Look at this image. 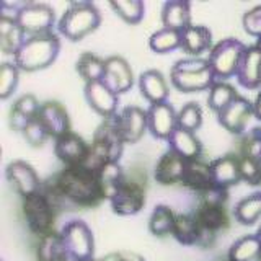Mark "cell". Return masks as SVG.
<instances>
[{
    "label": "cell",
    "mask_w": 261,
    "mask_h": 261,
    "mask_svg": "<svg viewBox=\"0 0 261 261\" xmlns=\"http://www.w3.org/2000/svg\"><path fill=\"white\" fill-rule=\"evenodd\" d=\"M122 149H124V141L119 134L116 116L105 119L95 130L92 145L82 167L98 173L106 163L119 162Z\"/></svg>",
    "instance_id": "cell-2"
},
{
    "label": "cell",
    "mask_w": 261,
    "mask_h": 261,
    "mask_svg": "<svg viewBox=\"0 0 261 261\" xmlns=\"http://www.w3.org/2000/svg\"><path fill=\"white\" fill-rule=\"evenodd\" d=\"M212 47H214L212 46V33L209 28L202 27V24H190V27L181 31L183 53L196 57Z\"/></svg>",
    "instance_id": "cell-27"
},
{
    "label": "cell",
    "mask_w": 261,
    "mask_h": 261,
    "mask_svg": "<svg viewBox=\"0 0 261 261\" xmlns=\"http://www.w3.org/2000/svg\"><path fill=\"white\" fill-rule=\"evenodd\" d=\"M116 124L124 144H136L142 139L145 130H149L147 111L136 105H129L116 114Z\"/></svg>",
    "instance_id": "cell-10"
},
{
    "label": "cell",
    "mask_w": 261,
    "mask_h": 261,
    "mask_svg": "<svg viewBox=\"0 0 261 261\" xmlns=\"http://www.w3.org/2000/svg\"><path fill=\"white\" fill-rule=\"evenodd\" d=\"M96 175H98V183H100L105 199H111L126 181L124 171H122V168L118 162L106 163V165L98 171Z\"/></svg>",
    "instance_id": "cell-32"
},
{
    "label": "cell",
    "mask_w": 261,
    "mask_h": 261,
    "mask_svg": "<svg viewBox=\"0 0 261 261\" xmlns=\"http://www.w3.org/2000/svg\"><path fill=\"white\" fill-rule=\"evenodd\" d=\"M15 20L24 33L31 36L46 35L56 21L54 10L46 4H27L15 13Z\"/></svg>",
    "instance_id": "cell-9"
},
{
    "label": "cell",
    "mask_w": 261,
    "mask_h": 261,
    "mask_svg": "<svg viewBox=\"0 0 261 261\" xmlns=\"http://www.w3.org/2000/svg\"><path fill=\"white\" fill-rule=\"evenodd\" d=\"M61 49V41L53 33L30 36L13 54V64L20 70L35 72L49 67Z\"/></svg>",
    "instance_id": "cell-3"
},
{
    "label": "cell",
    "mask_w": 261,
    "mask_h": 261,
    "mask_svg": "<svg viewBox=\"0 0 261 261\" xmlns=\"http://www.w3.org/2000/svg\"><path fill=\"white\" fill-rule=\"evenodd\" d=\"M261 255V240L258 235H245L228 250V261H256Z\"/></svg>",
    "instance_id": "cell-34"
},
{
    "label": "cell",
    "mask_w": 261,
    "mask_h": 261,
    "mask_svg": "<svg viewBox=\"0 0 261 261\" xmlns=\"http://www.w3.org/2000/svg\"><path fill=\"white\" fill-rule=\"evenodd\" d=\"M101 16L92 2H72L62 13L59 33L70 41H80L100 27Z\"/></svg>",
    "instance_id": "cell-5"
},
{
    "label": "cell",
    "mask_w": 261,
    "mask_h": 261,
    "mask_svg": "<svg viewBox=\"0 0 261 261\" xmlns=\"http://www.w3.org/2000/svg\"><path fill=\"white\" fill-rule=\"evenodd\" d=\"M103 84L111 88L114 93H124L134 85V73L129 62L121 56H110L105 59Z\"/></svg>",
    "instance_id": "cell-13"
},
{
    "label": "cell",
    "mask_w": 261,
    "mask_h": 261,
    "mask_svg": "<svg viewBox=\"0 0 261 261\" xmlns=\"http://www.w3.org/2000/svg\"><path fill=\"white\" fill-rule=\"evenodd\" d=\"M256 261H261V255H259V258H258V259H256Z\"/></svg>",
    "instance_id": "cell-51"
},
{
    "label": "cell",
    "mask_w": 261,
    "mask_h": 261,
    "mask_svg": "<svg viewBox=\"0 0 261 261\" xmlns=\"http://www.w3.org/2000/svg\"><path fill=\"white\" fill-rule=\"evenodd\" d=\"M75 69L79 72V75L85 80V84H88V82H96L103 79L105 61L101 57H98L96 54L84 53L79 57Z\"/></svg>",
    "instance_id": "cell-37"
},
{
    "label": "cell",
    "mask_w": 261,
    "mask_h": 261,
    "mask_svg": "<svg viewBox=\"0 0 261 261\" xmlns=\"http://www.w3.org/2000/svg\"><path fill=\"white\" fill-rule=\"evenodd\" d=\"M175 240L185 247H202L206 248V237L199 227L194 214H176L173 233Z\"/></svg>",
    "instance_id": "cell-21"
},
{
    "label": "cell",
    "mask_w": 261,
    "mask_h": 261,
    "mask_svg": "<svg viewBox=\"0 0 261 261\" xmlns=\"http://www.w3.org/2000/svg\"><path fill=\"white\" fill-rule=\"evenodd\" d=\"M178 127L191 130L194 133L196 129H199L202 124V110L198 103L190 101L181 106V110L178 111Z\"/></svg>",
    "instance_id": "cell-40"
},
{
    "label": "cell",
    "mask_w": 261,
    "mask_h": 261,
    "mask_svg": "<svg viewBox=\"0 0 261 261\" xmlns=\"http://www.w3.org/2000/svg\"><path fill=\"white\" fill-rule=\"evenodd\" d=\"M98 261H145V259L141 255H137V253H133V251H114V253H110V255L103 256Z\"/></svg>",
    "instance_id": "cell-47"
},
{
    "label": "cell",
    "mask_w": 261,
    "mask_h": 261,
    "mask_svg": "<svg viewBox=\"0 0 261 261\" xmlns=\"http://www.w3.org/2000/svg\"><path fill=\"white\" fill-rule=\"evenodd\" d=\"M21 134L24 137V141H27L31 147H41L49 137L47 130L44 129L43 124H41V121L38 118L35 121H31Z\"/></svg>",
    "instance_id": "cell-44"
},
{
    "label": "cell",
    "mask_w": 261,
    "mask_h": 261,
    "mask_svg": "<svg viewBox=\"0 0 261 261\" xmlns=\"http://www.w3.org/2000/svg\"><path fill=\"white\" fill-rule=\"evenodd\" d=\"M139 90L142 96L150 105H157L167 101L168 98V85L160 70L149 69L141 73L139 77Z\"/></svg>",
    "instance_id": "cell-23"
},
{
    "label": "cell",
    "mask_w": 261,
    "mask_h": 261,
    "mask_svg": "<svg viewBox=\"0 0 261 261\" xmlns=\"http://www.w3.org/2000/svg\"><path fill=\"white\" fill-rule=\"evenodd\" d=\"M168 145L170 150L181 155L185 160H199L202 153V144L196 133L181 127H176L173 134L168 137Z\"/></svg>",
    "instance_id": "cell-25"
},
{
    "label": "cell",
    "mask_w": 261,
    "mask_h": 261,
    "mask_svg": "<svg viewBox=\"0 0 261 261\" xmlns=\"http://www.w3.org/2000/svg\"><path fill=\"white\" fill-rule=\"evenodd\" d=\"M255 114V108H253V103L247 100L245 96H237L235 100L227 105L225 108L217 113V119L225 127L228 133L232 134H242L245 130L248 119Z\"/></svg>",
    "instance_id": "cell-14"
},
{
    "label": "cell",
    "mask_w": 261,
    "mask_h": 261,
    "mask_svg": "<svg viewBox=\"0 0 261 261\" xmlns=\"http://www.w3.org/2000/svg\"><path fill=\"white\" fill-rule=\"evenodd\" d=\"M245 46L242 41L233 38H225L211 49L209 64L216 73V79H228L237 75L240 59L245 53Z\"/></svg>",
    "instance_id": "cell-7"
},
{
    "label": "cell",
    "mask_w": 261,
    "mask_h": 261,
    "mask_svg": "<svg viewBox=\"0 0 261 261\" xmlns=\"http://www.w3.org/2000/svg\"><path fill=\"white\" fill-rule=\"evenodd\" d=\"M240 173L242 179L248 185H261V162L250 157H240Z\"/></svg>",
    "instance_id": "cell-43"
},
{
    "label": "cell",
    "mask_w": 261,
    "mask_h": 261,
    "mask_svg": "<svg viewBox=\"0 0 261 261\" xmlns=\"http://www.w3.org/2000/svg\"><path fill=\"white\" fill-rule=\"evenodd\" d=\"M237 96L239 95H237L235 88L230 84H227V82H216V84L209 88L207 105L212 111L220 113L227 105H230Z\"/></svg>",
    "instance_id": "cell-38"
},
{
    "label": "cell",
    "mask_w": 261,
    "mask_h": 261,
    "mask_svg": "<svg viewBox=\"0 0 261 261\" xmlns=\"http://www.w3.org/2000/svg\"><path fill=\"white\" fill-rule=\"evenodd\" d=\"M85 98L88 105L105 119L116 116L118 103H119L118 95L111 88L106 87L103 84V80L85 84Z\"/></svg>",
    "instance_id": "cell-17"
},
{
    "label": "cell",
    "mask_w": 261,
    "mask_h": 261,
    "mask_svg": "<svg viewBox=\"0 0 261 261\" xmlns=\"http://www.w3.org/2000/svg\"><path fill=\"white\" fill-rule=\"evenodd\" d=\"M178 113L168 101L150 105L147 110V119H149V130L153 137L167 139L173 134L178 127Z\"/></svg>",
    "instance_id": "cell-15"
},
{
    "label": "cell",
    "mask_w": 261,
    "mask_h": 261,
    "mask_svg": "<svg viewBox=\"0 0 261 261\" xmlns=\"http://www.w3.org/2000/svg\"><path fill=\"white\" fill-rule=\"evenodd\" d=\"M54 179L62 198L77 206L92 207L105 199L98 183V175L82 165L65 167L61 173L54 176Z\"/></svg>",
    "instance_id": "cell-1"
},
{
    "label": "cell",
    "mask_w": 261,
    "mask_h": 261,
    "mask_svg": "<svg viewBox=\"0 0 261 261\" xmlns=\"http://www.w3.org/2000/svg\"><path fill=\"white\" fill-rule=\"evenodd\" d=\"M256 44H258V46L261 47V38H258V39H256Z\"/></svg>",
    "instance_id": "cell-50"
},
{
    "label": "cell",
    "mask_w": 261,
    "mask_h": 261,
    "mask_svg": "<svg viewBox=\"0 0 261 261\" xmlns=\"http://www.w3.org/2000/svg\"><path fill=\"white\" fill-rule=\"evenodd\" d=\"M211 173L214 185L228 188L242 181L240 173V159L235 155H224L211 162Z\"/></svg>",
    "instance_id": "cell-24"
},
{
    "label": "cell",
    "mask_w": 261,
    "mask_h": 261,
    "mask_svg": "<svg viewBox=\"0 0 261 261\" xmlns=\"http://www.w3.org/2000/svg\"><path fill=\"white\" fill-rule=\"evenodd\" d=\"M24 31L16 23L15 16L2 15L0 16V49L5 54H15L24 43Z\"/></svg>",
    "instance_id": "cell-30"
},
{
    "label": "cell",
    "mask_w": 261,
    "mask_h": 261,
    "mask_svg": "<svg viewBox=\"0 0 261 261\" xmlns=\"http://www.w3.org/2000/svg\"><path fill=\"white\" fill-rule=\"evenodd\" d=\"M38 119L41 121V124H43L44 129L47 130L49 137L59 139L65 134L72 133L69 114L59 101L49 100V101L41 103Z\"/></svg>",
    "instance_id": "cell-16"
},
{
    "label": "cell",
    "mask_w": 261,
    "mask_h": 261,
    "mask_svg": "<svg viewBox=\"0 0 261 261\" xmlns=\"http://www.w3.org/2000/svg\"><path fill=\"white\" fill-rule=\"evenodd\" d=\"M111 209L118 216H134L145 204V191L144 186L133 179H126L118 193L110 199Z\"/></svg>",
    "instance_id": "cell-12"
},
{
    "label": "cell",
    "mask_w": 261,
    "mask_h": 261,
    "mask_svg": "<svg viewBox=\"0 0 261 261\" xmlns=\"http://www.w3.org/2000/svg\"><path fill=\"white\" fill-rule=\"evenodd\" d=\"M65 251L73 261H90L93 259L95 240L90 227L84 220H70L61 230Z\"/></svg>",
    "instance_id": "cell-6"
},
{
    "label": "cell",
    "mask_w": 261,
    "mask_h": 261,
    "mask_svg": "<svg viewBox=\"0 0 261 261\" xmlns=\"http://www.w3.org/2000/svg\"><path fill=\"white\" fill-rule=\"evenodd\" d=\"M5 176L8 179V183L13 186V190L23 199L41 191V181L38 173L30 163L23 160H13L8 163L5 170Z\"/></svg>",
    "instance_id": "cell-11"
},
{
    "label": "cell",
    "mask_w": 261,
    "mask_h": 261,
    "mask_svg": "<svg viewBox=\"0 0 261 261\" xmlns=\"http://www.w3.org/2000/svg\"><path fill=\"white\" fill-rule=\"evenodd\" d=\"M242 23L248 35L261 38V5H256L251 10L245 12Z\"/></svg>",
    "instance_id": "cell-46"
},
{
    "label": "cell",
    "mask_w": 261,
    "mask_h": 261,
    "mask_svg": "<svg viewBox=\"0 0 261 261\" xmlns=\"http://www.w3.org/2000/svg\"><path fill=\"white\" fill-rule=\"evenodd\" d=\"M199 204H209V206H224L228 198V188L212 185L206 191L199 193Z\"/></svg>",
    "instance_id": "cell-45"
},
{
    "label": "cell",
    "mask_w": 261,
    "mask_h": 261,
    "mask_svg": "<svg viewBox=\"0 0 261 261\" xmlns=\"http://www.w3.org/2000/svg\"><path fill=\"white\" fill-rule=\"evenodd\" d=\"M233 217L242 225H251L261 217V191L248 194L239 201L233 209Z\"/></svg>",
    "instance_id": "cell-35"
},
{
    "label": "cell",
    "mask_w": 261,
    "mask_h": 261,
    "mask_svg": "<svg viewBox=\"0 0 261 261\" xmlns=\"http://www.w3.org/2000/svg\"><path fill=\"white\" fill-rule=\"evenodd\" d=\"M149 47L157 54L175 51L176 47H181V33L170 28H160L149 38Z\"/></svg>",
    "instance_id": "cell-36"
},
{
    "label": "cell",
    "mask_w": 261,
    "mask_h": 261,
    "mask_svg": "<svg viewBox=\"0 0 261 261\" xmlns=\"http://www.w3.org/2000/svg\"><path fill=\"white\" fill-rule=\"evenodd\" d=\"M242 157H250L261 162V127H253L243 137Z\"/></svg>",
    "instance_id": "cell-42"
},
{
    "label": "cell",
    "mask_w": 261,
    "mask_h": 261,
    "mask_svg": "<svg viewBox=\"0 0 261 261\" xmlns=\"http://www.w3.org/2000/svg\"><path fill=\"white\" fill-rule=\"evenodd\" d=\"M256 235H258V239H259V240H261V227H259V230H258V232H256Z\"/></svg>",
    "instance_id": "cell-49"
},
{
    "label": "cell",
    "mask_w": 261,
    "mask_h": 261,
    "mask_svg": "<svg viewBox=\"0 0 261 261\" xmlns=\"http://www.w3.org/2000/svg\"><path fill=\"white\" fill-rule=\"evenodd\" d=\"M90 145L75 133H69L59 139H56L54 152L57 159L65 163V167H80L88 155Z\"/></svg>",
    "instance_id": "cell-18"
},
{
    "label": "cell",
    "mask_w": 261,
    "mask_h": 261,
    "mask_svg": "<svg viewBox=\"0 0 261 261\" xmlns=\"http://www.w3.org/2000/svg\"><path fill=\"white\" fill-rule=\"evenodd\" d=\"M36 258H38V261H67V259H70L67 251H65L61 233L53 230L43 237H39V242L36 247Z\"/></svg>",
    "instance_id": "cell-31"
},
{
    "label": "cell",
    "mask_w": 261,
    "mask_h": 261,
    "mask_svg": "<svg viewBox=\"0 0 261 261\" xmlns=\"http://www.w3.org/2000/svg\"><path fill=\"white\" fill-rule=\"evenodd\" d=\"M90 261H96V259H90Z\"/></svg>",
    "instance_id": "cell-52"
},
{
    "label": "cell",
    "mask_w": 261,
    "mask_h": 261,
    "mask_svg": "<svg viewBox=\"0 0 261 261\" xmlns=\"http://www.w3.org/2000/svg\"><path fill=\"white\" fill-rule=\"evenodd\" d=\"M253 108H255V116L261 121V92L256 95V100L253 103Z\"/></svg>",
    "instance_id": "cell-48"
},
{
    "label": "cell",
    "mask_w": 261,
    "mask_h": 261,
    "mask_svg": "<svg viewBox=\"0 0 261 261\" xmlns=\"http://www.w3.org/2000/svg\"><path fill=\"white\" fill-rule=\"evenodd\" d=\"M21 209L28 228L35 235L43 237L54 230L56 209L51 206V202L46 199V196L41 191L30 196V198H24Z\"/></svg>",
    "instance_id": "cell-8"
},
{
    "label": "cell",
    "mask_w": 261,
    "mask_h": 261,
    "mask_svg": "<svg viewBox=\"0 0 261 261\" xmlns=\"http://www.w3.org/2000/svg\"><path fill=\"white\" fill-rule=\"evenodd\" d=\"M194 217L198 220L199 227L204 232L217 233L224 230L228 225V217L224 206H209V204H199L194 212Z\"/></svg>",
    "instance_id": "cell-29"
},
{
    "label": "cell",
    "mask_w": 261,
    "mask_h": 261,
    "mask_svg": "<svg viewBox=\"0 0 261 261\" xmlns=\"http://www.w3.org/2000/svg\"><path fill=\"white\" fill-rule=\"evenodd\" d=\"M176 214L170 206L159 204L155 206L149 217V232L153 237H167L173 233Z\"/></svg>",
    "instance_id": "cell-33"
},
{
    "label": "cell",
    "mask_w": 261,
    "mask_h": 261,
    "mask_svg": "<svg viewBox=\"0 0 261 261\" xmlns=\"http://www.w3.org/2000/svg\"><path fill=\"white\" fill-rule=\"evenodd\" d=\"M162 24L181 33L191 24V5L185 0H170L162 7Z\"/></svg>",
    "instance_id": "cell-26"
},
{
    "label": "cell",
    "mask_w": 261,
    "mask_h": 261,
    "mask_svg": "<svg viewBox=\"0 0 261 261\" xmlns=\"http://www.w3.org/2000/svg\"><path fill=\"white\" fill-rule=\"evenodd\" d=\"M181 185L198 193L206 191L207 188L214 185L211 173V163H204L201 160H188Z\"/></svg>",
    "instance_id": "cell-28"
},
{
    "label": "cell",
    "mask_w": 261,
    "mask_h": 261,
    "mask_svg": "<svg viewBox=\"0 0 261 261\" xmlns=\"http://www.w3.org/2000/svg\"><path fill=\"white\" fill-rule=\"evenodd\" d=\"M171 85L183 93L202 92L216 84V73L212 70L209 59H191L176 61L170 72Z\"/></svg>",
    "instance_id": "cell-4"
},
{
    "label": "cell",
    "mask_w": 261,
    "mask_h": 261,
    "mask_svg": "<svg viewBox=\"0 0 261 261\" xmlns=\"http://www.w3.org/2000/svg\"><path fill=\"white\" fill-rule=\"evenodd\" d=\"M41 103L31 93L21 95L10 108V127L16 133H23L31 121L38 118Z\"/></svg>",
    "instance_id": "cell-22"
},
{
    "label": "cell",
    "mask_w": 261,
    "mask_h": 261,
    "mask_svg": "<svg viewBox=\"0 0 261 261\" xmlns=\"http://www.w3.org/2000/svg\"><path fill=\"white\" fill-rule=\"evenodd\" d=\"M110 7L126 23L136 24L144 18L145 7L141 0H118V2L113 0V2H110Z\"/></svg>",
    "instance_id": "cell-39"
},
{
    "label": "cell",
    "mask_w": 261,
    "mask_h": 261,
    "mask_svg": "<svg viewBox=\"0 0 261 261\" xmlns=\"http://www.w3.org/2000/svg\"><path fill=\"white\" fill-rule=\"evenodd\" d=\"M186 162L181 155H178L173 150H167L162 155L160 160L155 165V181L168 186V185H175V183H181L185 170H186Z\"/></svg>",
    "instance_id": "cell-20"
},
{
    "label": "cell",
    "mask_w": 261,
    "mask_h": 261,
    "mask_svg": "<svg viewBox=\"0 0 261 261\" xmlns=\"http://www.w3.org/2000/svg\"><path fill=\"white\" fill-rule=\"evenodd\" d=\"M18 73L20 69L15 64L10 62L2 64V67H0V98L2 100H7L13 93L16 84H18Z\"/></svg>",
    "instance_id": "cell-41"
},
{
    "label": "cell",
    "mask_w": 261,
    "mask_h": 261,
    "mask_svg": "<svg viewBox=\"0 0 261 261\" xmlns=\"http://www.w3.org/2000/svg\"><path fill=\"white\" fill-rule=\"evenodd\" d=\"M239 84L245 88H258L261 85V47L247 46L237 70Z\"/></svg>",
    "instance_id": "cell-19"
}]
</instances>
